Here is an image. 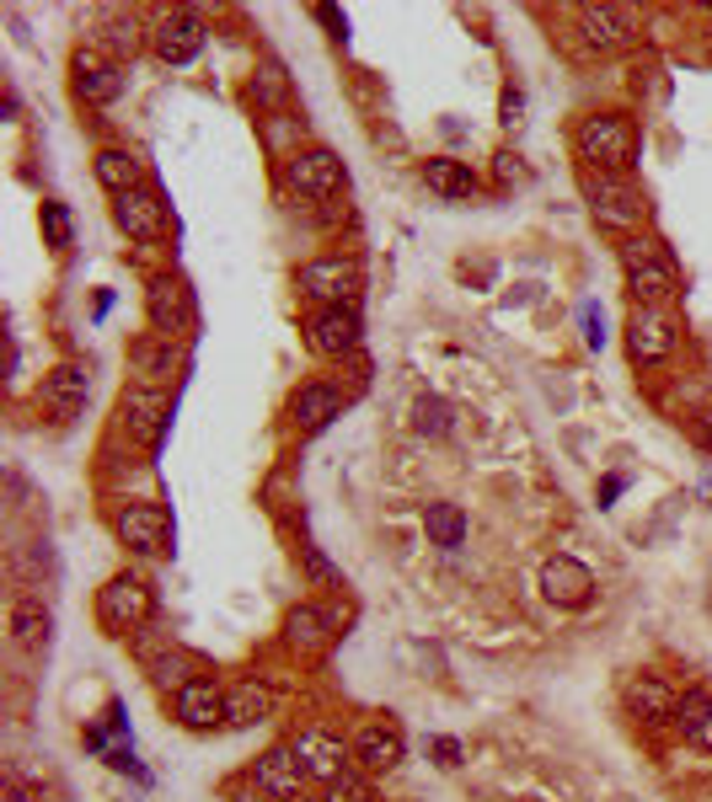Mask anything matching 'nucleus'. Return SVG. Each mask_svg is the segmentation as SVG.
<instances>
[{"mask_svg": "<svg viewBox=\"0 0 712 802\" xmlns=\"http://www.w3.org/2000/svg\"><path fill=\"white\" fill-rule=\"evenodd\" d=\"M300 332H306V348H311L317 359H327V365L354 359V354H359V337H365L359 310L354 306H317L300 321Z\"/></svg>", "mask_w": 712, "mask_h": 802, "instance_id": "nucleus-10", "label": "nucleus"}, {"mask_svg": "<svg viewBox=\"0 0 712 802\" xmlns=\"http://www.w3.org/2000/svg\"><path fill=\"white\" fill-rule=\"evenodd\" d=\"M622 262V279L633 289V306H670L680 295V268H675V251L664 247L659 236H633L616 247Z\"/></svg>", "mask_w": 712, "mask_h": 802, "instance_id": "nucleus-3", "label": "nucleus"}, {"mask_svg": "<svg viewBox=\"0 0 712 802\" xmlns=\"http://www.w3.org/2000/svg\"><path fill=\"white\" fill-rule=\"evenodd\" d=\"M172 717H177L188 733H214V728H225V684H220V679H194L188 690L172 695Z\"/></svg>", "mask_w": 712, "mask_h": 802, "instance_id": "nucleus-24", "label": "nucleus"}, {"mask_svg": "<svg viewBox=\"0 0 712 802\" xmlns=\"http://www.w3.org/2000/svg\"><path fill=\"white\" fill-rule=\"evenodd\" d=\"M295 289H300V300H311V310L354 306V295L365 289V268L348 251H322V257H306L295 268Z\"/></svg>", "mask_w": 712, "mask_h": 802, "instance_id": "nucleus-6", "label": "nucleus"}, {"mask_svg": "<svg viewBox=\"0 0 712 802\" xmlns=\"http://www.w3.org/2000/svg\"><path fill=\"white\" fill-rule=\"evenodd\" d=\"M348 743H354V770H365V776H391V770L407 760V733H402L391 717L359 723V733Z\"/></svg>", "mask_w": 712, "mask_h": 802, "instance_id": "nucleus-15", "label": "nucleus"}, {"mask_svg": "<svg viewBox=\"0 0 712 802\" xmlns=\"http://www.w3.org/2000/svg\"><path fill=\"white\" fill-rule=\"evenodd\" d=\"M584 203H589V220L616 236V242H633L648 236V220H653V203L633 177H611V172H579Z\"/></svg>", "mask_w": 712, "mask_h": 802, "instance_id": "nucleus-2", "label": "nucleus"}, {"mask_svg": "<svg viewBox=\"0 0 712 802\" xmlns=\"http://www.w3.org/2000/svg\"><path fill=\"white\" fill-rule=\"evenodd\" d=\"M253 97H258L262 108H279V102L290 97V86H284V70H279V64H262V75L253 81Z\"/></svg>", "mask_w": 712, "mask_h": 802, "instance_id": "nucleus-37", "label": "nucleus"}, {"mask_svg": "<svg viewBox=\"0 0 712 802\" xmlns=\"http://www.w3.org/2000/svg\"><path fill=\"white\" fill-rule=\"evenodd\" d=\"M279 637H284V647L300 658V664H317L327 647L337 642V631H332V616H327L322 605H295V610H284V626H279Z\"/></svg>", "mask_w": 712, "mask_h": 802, "instance_id": "nucleus-22", "label": "nucleus"}, {"mask_svg": "<svg viewBox=\"0 0 712 802\" xmlns=\"http://www.w3.org/2000/svg\"><path fill=\"white\" fill-rule=\"evenodd\" d=\"M675 728H680V739L697 743V749H708L712 754V695L702 684H691V690H680V701H675Z\"/></svg>", "mask_w": 712, "mask_h": 802, "instance_id": "nucleus-31", "label": "nucleus"}, {"mask_svg": "<svg viewBox=\"0 0 712 802\" xmlns=\"http://www.w3.org/2000/svg\"><path fill=\"white\" fill-rule=\"evenodd\" d=\"M493 183H499V187H519V183H530V166L519 161L515 150H499V156H493Z\"/></svg>", "mask_w": 712, "mask_h": 802, "instance_id": "nucleus-38", "label": "nucleus"}, {"mask_svg": "<svg viewBox=\"0 0 712 802\" xmlns=\"http://www.w3.org/2000/svg\"><path fill=\"white\" fill-rule=\"evenodd\" d=\"M290 749H295V760L306 765V776H311L317 787H332V781H343V776L354 770V743L343 739V733H332V728H322V723L300 728V733L290 739Z\"/></svg>", "mask_w": 712, "mask_h": 802, "instance_id": "nucleus-13", "label": "nucleus"}, {"mask_svg": "<svg viewBox=\"0 0 712 802\" xmlns=\"http://www.w3.org/2000/svg\"><path fill=\"white\" fill-rule=\"evenodd\" d=\"M5 626H11V642L22 653H44L49 637H54V610L38 600V594H16L11 610H5Z\"/></svg>", "mask_w": 712, "mask_h": 802, "instance_id": "nucleus-25", "label": "nucleus"}, {"mask_svg": "<svg viewBox=\"0 0 712 802\" xmlns=\"http://www.w3.org/2000/svg\"><path fill=\"white\" fill-rule=\"evenodd\" d=\"M225 802H268V798L258 792L253 776H242V781H225Z\"/></svg>", "mask_w": 712, "mask_h": 802, "instance_id": "nucleus-40", "label": "nucleus"}, {"mask_svg": "<svg viewBox=\"0 0 712 802\" xmlns=\"http://www.w3.org/2000/svg\"><path fill=\"white\" fill-rule=\"evenodd\" d=\"M574 16H579L584 44L600 49V54H616V49H627V44L638 38V11H633V5H611V0H600V5H579Z\"/></svg>", "mask_w": 712, "mask_h": 802, "instance_id": "nucleus-20", "label": "nucleus"}, {"mask_svg": "<svg viewBox=\"0 0 712 802\" xmlns=\"http://www.w3.org/2000/svg\"><path fill=\"white\" fill-rule=\"evenodd\" d=\"M113 535L134 556H167L172 552V514L156 497H124L113 508Z\"/></svg>", "mask_w": 712, "mask_h": 802, "instance_id": "nucleus-7", "label": "nucleus"}, {"mask_svg": "<svg viewBox=\"0 0 712 802\" xmlns=\"http://www.w3.org/2000/svg\"><path fill=\"white\" fill-rule=\"evenodd\" d=\"M541 594L557 610H584L589 594H594V572L584 567L579 556H547L541 562Z\"/></svg>", "mask_w": 712, "mask_h": 802, "instance_id": "nucleus-23", "label": "nucleus"}, {"mask_svg": "<svg viewBox=\"0 0 712 802\" xmlns=\"http://www.w3.org/2000/svg\"><path fill=\"white\" fill-rule=\"evenodd\" d=\"M273 717V690L262 679H231L225 684V728H258Z\"/></svg>", "mask_w": 712, "mask_h": 802, "instance_id": "nucleus-28", "label": "nucleus"}, {"mask_svg": "<svg viewBox=\"0 0 712 802\" xmlns=\"http://www.w3.org/2000/svg\"><path fill=\"white\" fill-rule=\"evenodd\" d=\"M91 177L108 187L113 198H124L134 187H145V161L124 150V145H108V150H97V161H91Z\"/></svg>", "mask_w": 712, "mask_h": 802, "instance_id": "nucleus-30", "label": "nucleus"}, {"mask_svg": "<svg viewBox=\"0 0 712 802\" xmlns=\"http://www.w3.org/2000/svg\"><path fill=\"white\" fill-rule=\"evenodd\" d=\"M638 150H643V128L633 113H589L574 128V156H579V172H611V177H633L638 166Z\"/></svg>", "mask_w": 712, "mask_h": 802, "instance_id": "nucleus-1", "label": "nucleus"}, {"mask_svg": "<svg viewBox=\"0 0 712 802\" xmlns=\"http://www.w3.org/2000/svg\"><path fill=\"white\" fill-rule=\"evenodd\" d=\"M675 316L664 306H633L627 310V354H633V365L638 370H653V365H664L670 354H675Z\"/></svg>", "mask_w": 712, "mask_h": 802, "instance_id": "nucleus-14", "label": "nucleus"}, {"mask_svg": "<svg viewBox=\"0 0 712 802\" xmlns=\"http://www.w3.org/2000/svg\"><path fill=\"white\" fill-rule=\"evenodd\" d=\"M284 183L300 198H311V203H332V198L348 193V172L327 145H300V150L284 156Z\"/></svg>", "mask_w": 712, "mask_h": 802, "instance_id": "nucleus-9", "label": "nucleus"}, {"mask_svg": "<svg viewBox=\"0 0 712 802\" xmlns=\"http://www.w3.org/2000/svg\"><path fill=\"white\" fill-rule=\"evenodd\" d=\"M418 177L429 183V193H440L445 203H461V198H477L482 193V177L466 161H455V156H429Z\"/></svg>", "mask_w": 712, "mask_h": 802, "instance_id": "nucleus-29", "label": "nucleus"}, {"mask_svg": "<svg viewBox=\"0 0 712 802\" xmlns=\"http://www.w3.org/2000/svg\"><path fill=\"white\" fill-rule=\"evenodd\" d=\"M295 802H327V798H311V792H306V798H295Z\"/></svg>", "mask_w": 712, "mask_h": 802, "instance_id": "nucleus-44", "label": "nucleus"}, {"mask_svg": "<svg viewBox=\"0 0 712 802\" xmlns=\"http://www.w3.org/2000/svg\"><path fill=\"white\" fill-rule=\"evenodd\" d=\"M97 626H102V637H113V642H134L150 620H156V589H150V578L145 572H113L102 589H97Z\"/></svg>", "mask_w": 712, "mask_h": 802, "instance_id": "nucleus-4", "label": "nucleus"}, {"mask_svg": "<svg viewBox=\"0 0 712 802\" xmlns=\"http://www.w3.org/2000/svg\"><path fill=\"white\" fill-rule=\"evenodd\" d=\"M622 701H627V712L643 717V723H675V701H680V695H675L659 675H627Z\"/></svg>", "mask_w": 712, "mask_h": 802, "instance_id": "nucleus-27", "label": "nucleus"}, {"mask_svg": "<svg viewBox=\"0 0 712 802\" xmlns=\"http://www.w3.org/2000/svg\"><path fill=\"white\" fill-rule=\"evenodd\" d=\"M691 439H697L702 449H712V412H697V418H691Z\"/></svg>", "mask_w": 712, "mask_h": 802, "instance_id": "nucleus-42", "label": "nucleus"}, {"mask_svg": "<svg viewBox=\"0 0 712 802\" xmlns=\"http://www.w3.org/2000/svg\"><path fill=\"white\" fill-rule=\"evenodd\" d=\"M130 374L139 385H177V374H183V348L172 343V337H161V332H139L130 343Z\"/></svg>", "mask_w": 712, "mask_h": 802, "instance_id": "nucleus-21", "label": "nucleus"}, {"mask_svg": "<svg viewBox=\"0 0 712 802\" xmlns=\"http://www.w3.org/2000/svg\"><path fill=\"white\" fill-rule=\"evenodd\" d=\"M413 429L423 433V439H445L455 429V407L445 396H418L413 402Z\"/></svg>", "mask_w": 712, "mask_h": 802, "instance_id": "nucleus-34", "label": "nucleus"}, {"mask_svg": "<svg viewBox=\"0 0 712 802\" xmlns=\"http://www.w3.org/2000/svg\"><path fill=\"white\" fill-rule=\"evenodd\" d=\"M145 321H150V332H161V337H188L198 326V300L194 289H188V279L183 273H156L150 284H145Z\"/></svg>", "mask_w": 712, "mask_h": 802, "instance_id": "nucleus-8", "label": "nucleus"}, {"mask_svg": "<svg viewBox=\"0 0 712 802\" xmlns=\"http://www.w3.org/2000/svg\"><path fill=\"white\" fill-rule=\"evenodd\" d=\"M584 326H589V332H584V337H589V348H600V343H605V316H600L594 306H584Z\"/></svg>", "mask_w": 712, "mask_h": 802, "instance_id": "nucleus-41", "label": "nucleus"}, {"mask_svg": "<svg viewBox=\"0 0 712 802\" xmlns=\"http://www.w3.org/2000/svg\"><path fill=\"white\" fill-rule=\"evenodd\" d=\"M70 91H75V102L102 108V102H113L124 91V64L113 60L102 44H75V54H70Z\"/></svg>", "mask_w": 712, "mask_h": 802, "instance_id": "nucleus-12", "label": "nucleus"}, {"mask_svg": "<svg viewBox=\"0 0 712 802\" xmlns=\"http://www.w3.org/2000/svg\"><path fill=\"white\" fill-rule=\"evenodd\" d=\"M113 225L139 242V247H156V242H167V198L156 193V187H134L124 198H113Z\"/></svg>", "mask_w": 712, "mask_h": 802, "instance_id": "nucleus-17", "label": "nucleus"}, {"mask_svg": "<svg viewBox=\"0 0 712 802\" xmlns=\"http://www.w3.org/2000/svg\"><path fill=\"white\" fill-rule=\"evenodd\" d=\"M204 44H209V27L198 22L194 11H167V16L150 27V54L161 64H172V70L194 64L198 54H204Z\"/></svg>", "mask_w": 712, "mask_h": 802, "instance_id": "nucleus-16", "label": "nucleus"}, {"mask_svg": "<svg viewBox=\"0 0 712 802\" xmlns=\"http://www.w3.org/2000/svg\"><path fill=\"white\" fill-rule=\"evenodd\" d=\"M519 119H525V91H519L515 81L504 86V97H499V124L504 128H519Z\"/></svg>", "mask_w": 712, "mask_h": 802, "instance_id": "nucleus-39", "label": "nucleus"}, {"mask_svg": "<svg viewBox=\"0 0 712 802\" xmlns=\"http://www.w3.org/2000/svg\"><path fill=\"white\" fill-rule=\"evenodd\" d=\"M300 567H306V578H311L317 589H327V594H337V589H343V572H337V567H332L317 546H300Z\"/></svg>", "mask_w": 712, "mask_h": 802, "instance_id": "nucleus-36", "label": "nucleus"}, {"mask_svg": "<svg viewBox=\"0 0 712 802\" xmlns=\"http://www.w3.org/2000/svg\"><path fill=\"white\" fill-rule=\"evenodd\" d=\"M466 514H461V503H429L423 508V535H429V546H440V552H455V546H466Z\"/></svg>", "mask_w": 712, "mask_h": 802, "instance_id": "nucleus-32", "label": "nucleus"}, {"mask_svg": "<svg viewBox=\"0 0 712 802\" xmlns=\"http://www.w3.org/2000/svg\"><path fill=\"white\" fill-rule=\"evenodd\" d=\"M708 11H712V5H708Z\"/></svg>", "mask_w": 712, "mask_h": 802, "instance_id": "nucleus-45", "label": "nucleus"}, {"mask_svg": "<svg viewBox=\"0 0 712 802\" xmlns=\"http://www.w3.org/2000/svg\"><path fill=\"white\" fill-rule=\"evenodd\" d=\"M86 396H91V365H81V359H65L38 380V412L54 429H70L86 412Z\"/></svg>", "mask_w": 712, "mask_h": 802, "instance_id": "nucleus-11", "label": "nucleus"}, {"mask_svg": "<svg viewBox=\"0 0 712 802\" xmlns=\"http://www.w3.org/2000/svg\"><path fill=\"white\" fill-rule=\"evenodd\" d=\"M434 754H440V765H445V770L461 765V743H455V739H434Z\"/></svg>", "mask_w": 712, "mask_h": 802, "instance_id": "nucleus-43", "label": "nucleus"}, {"mask_svg": "<svg viewBox=\"0 0 712 802\" xmlns=\"http://www.w3.org/2000/svg\"><path fill=\"white\" fill-rule=\"evenodd\" d=\"M247 776L258 781V792L268 802H295V798H306V787H311V776H306V765L295 760V749H290V743L262 749Z\"/></svg>", "mask_w": 712, "mask_h": 802, "instance_id": "nucleus-18", "label": "nucleus"}, {"mask_svg": "<svg viewBox=\"0 0 712 802\" xmlns=\"http://www.w3.org/2000/svg\"><path fill=\"white\" fill-rule=\"evenodd\" d=\"M113 429L124 433L134 449H161V439L172 429V391L167 385H139V380H130L119 391Z\"/></svg>", "mask_w": 712, "mask_h": 802, "instance_id": "nucleus-5", "label": "nucleus"}, {"mask_svg": "<svg viewBox=\"0 0 712 802\" xmlns=\"http://www.w3.org/2000/svg\"><path fill=\"white\" fill-rule=\"evenodd\" d=\"M38 231H44L49 251L75 247V214H70L65 198H44V203H38Z\"/></svg>", "mask_w": 712, "mask_h": 802, "instance_id": "nucleus-33", "label": "nucleus"}, {"mask_svg": "<svg viewBox=\"0 0 712 802\" xmlns=\"http://www.w3.org/2000/svg\"><path fill=\"white\" fill-rule=\"evenodd\" d=\"M327 802H381V792H376V776H365V770H348L343 781H332V787H322Z\"/></svg>", "mask_w": 712, "mask_h": 802, "instance_id": "nucleus-35", "label": "nucleus"}, {"mask_svg": "<svg viewBox=\"0 0 712 802\" xmlns=\"http://www.w3.org/2000/svg\"><path fill=\"white\" fill-rule=\"evenodd\" d=\"M343 407H348V391H343V385H332V380H306V385L290 391L284 418H290L295 433H317V429H327L332 418H343Z\"/></svg>", "mask_w": 712, "mask_h": 802, "instance_id": "nucleus-19", "label": "nucleus"}, {"mask_svg": "<svg viewBox=\"0 0 712 802\" xmlns=\"http://www.w3.org/2000/svg\"><path fill=\"white\" fill-rule=\"evenodd\" d=\"M145 675H150V684L161 690V695H177V690H188L194 679H209V664L198 658V653H188V647H161L150 664H145Z\"/></svg>", "mask_w": 712, "mask_h": 802, "instance_id": "nucleus-26", "label": "nucleus"}]
</instances>
